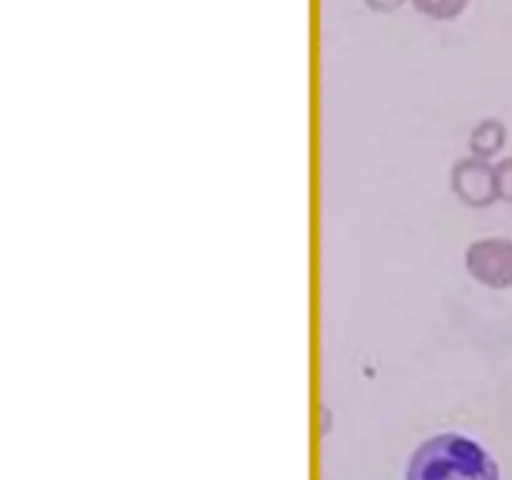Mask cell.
Listing matches in <instances>:
<instances>
[{
    "instance_id": "1",
    "label": "cell",
    "mask_w": 512,
    "mask_h": 480,
    "mask_svg": "<svg viewBox=\"0 0 512 480\" xmlns=\"http://www.w3.org/2000/svg\"><path fill=\"white\" fill-rule=\"evenodd\" d=\"M408 480H500L498 465L475 440L443 433L415 450Z\"/></svg>"
},
{
    "instance_id": "2",
    "label": "cell",
    "mask_w": 512,
    "mask_h": 480,
    "mask_svg": "<svg viewBox=\"0 0 512 480\" xmlns=\"http://www.w3.org/2000/svg\"><path fill=\"white\" fill-rule=\"evenodd\" d=\"M480 253V265H473L475 275L485 278V283L508 285L512 283V243H485L475 248Z\"/></svg>"
},
{
    "instance_id": "3",
    "label": "cell",
    "mask_w": 512,
    "mask_h": 480,
    "mask_svg": "<svg viewBox=\"0 0 512 480\" xmlns=\"http://www.w3.org/2000/svg\"><path fill=\"white\" fill-rule=\"evenodd\" d=\"M465 3H468V0H415L418 10H423V13L433 15V18H440V20L458 15L460 10L465 8Z\"/></svg>"
},
{
    "instance_id": "4",
    "label": "cell",
    "mask_w": 512,
    "mask_h": 480,
    "mask_svg": "<svg viewBox=\"0 0 512 480\" xmlns=\"http://www.w3.org/2000/svg\"><path fill=\"white\" fill-rule=\"evenodd\" d=\"M500 188H503V193L512 200V163L505 165L503 173H500Z\"/></svg>"
},
{
    "instance_id": "5",
    "label": "cell",
    "mask_w": 512,
    "mask_h": 480,
    "mask_svg": "<svg viewBox=\"0 0 512 480\" xmlns=\"http://www.w3.org/2000/svg\"><path fill=\"white\" fill-rule=\"evenodd\" d=\"M368 3L373 5L375 10H393V8H398L403 0H368Z\"/></svg>"
}]
</instances>
